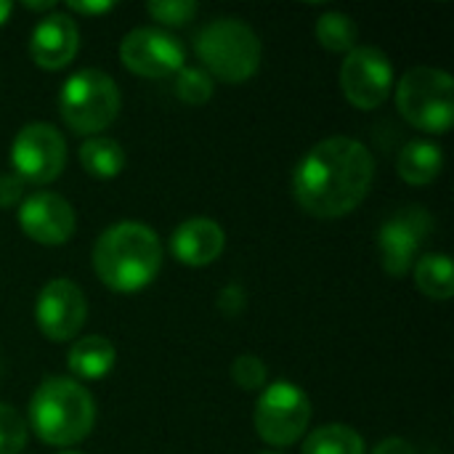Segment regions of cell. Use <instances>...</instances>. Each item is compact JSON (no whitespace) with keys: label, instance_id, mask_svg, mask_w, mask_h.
<instances>
[{"label":"cell","instance_id":"cell-4","mask_svg":"<svg viewBox=\"0 0 454 454\" xmlns=\"http://www.w3.org/2000/svg\"><path fill=\"white\" fill-rule=\"evenodd\" d=\"M194 51L202 69L221 82L237 85L250 80L261 67V40L255 29L234 16L210 19L194 37Z\"/></svg>","mask_w":454,"mask_h":454},{"label":"cell","instance_id":"cell-19","mask_svg":"<svg viewBox=\"0 0 454 454\" xmlns=\"http://www.w3.org/2000/svg\"><path fill=\"white\" fill-rule=\"evenodd\" d=\"M415 285L431 301H450L454 295V266L447 253L420 255L412 266Z\"/></svg>","mask_w":454,"mask_h":454},{"label":"cell","instance_id":"cell-25","mask_svg":"<svg viewBox=\"0 0 454 454\" xmlns=\"http://www.w3.org/2000/svg\"><path fill=\"white\" fill-rule=\"evenodd\" d=\"M266 378H269L266 364L258 356H253V354H242L231 364V380L242 391H263L266 388Z\"/></svg>","mask_w":454,"mask_h":454},{"label":"cell","instance_id":"cell-31","mask_svg":"<svg viewBox=\"0 0 454 454\" xmlns=\"http://www.w3.org/2000/svg\"><path fill=\"white\" fill-rule=\"evenodd\" d=\"M11 13H13V3H8V0H0V27L11 19Z\"/></svg>","mask_w":454,"mask_h":454},{"label":"cell","instance_id":"cell-12","mask_svg":"<svg viewBox=\"0 0 454 454\" xmlns=\"http://www.w3.org/2000/svg\"><path fill=\"white\" fill-rule=\"evenodd\" d=\"M88 317V301L72 279H51L35 301V319L40 333L53 343L77 338Z\"/></svg>","mask_w":454,"mask_h":454},{"label":"cell","instance_id":"cell-20","mask_svg":"<svg viewBox=\"0 0 454 454\" xmlns=\"http://www.w3.org/2000/svg\"><path fill=\"white\" fill-rule=\"evenodd\" d=\"M301 454H364V439L343 423H330L311 431Z\"/></svg>","mask_w":454,"mask_h":454},{"label":"cell","instance_id":"cell-23","mask_svg":"<svg viewBox=\"0 0 454 454\" xmlns=\"http://www.w3.org/2000/svg\"><path fill=\"white\" fill-rule=\"evenodd\" d=\"M200 5L194 0H152L146 3V13L165 27H184L194 19Z\"/></svg>","mask_w":454,"mask_h":454},{"label":"cell","instance_id":"cell-1","mask_svg":"<svg viewBox=\"0 0 454 454\" xmlns=\"http://www.w3.org/2000/svg\"><path fill=\"white\" fill-rule=\"evenodd\" d=\"M375 181L372 152L351 136L314 144L293 173V194L314 218H343L354 213Z\"/></svg>","mask_w":454,"mask_h":454},{"label":"cell","instance_id":"cell-16","mask_svg":"<svg viewBox=\"0 0 454 454\" xmlns=\"http://www.w3.org/2000/svg\"><path fill=\"white\" fill-rule=\"evenodd\" d=\"M117 362V348L104 335H85L72 343L67 367L77 380H101Z\"/></svg>","mask_w":454,"mask_h":454},{"label":"cell","instance_id":"cell-33","mask_svg":"<svg viewBox=\"0 0 454 454\" xmlns=\"http://www.w3.org/2000/svg\"><path fill=\"white\" fill-rule=\"evenodd\" d=\"M258 454H282V452H274V450H269V452H258Z\"/></svg>","mask_w":454,"mask_h":454},{"label":"cell","instance_id":"cell-17","mask_svg":"<svg viewBox=\"0 0 454 454\" xmlns=\"http://www.w3.org/2000/svg\"><path fill=\"white\" fill-rule=\"evenodd\" d=\"M444 168V152L439 144L418 138L404 144V149L396 157V170L402 176V181H407L410 186H428L439 178Z\"/></svg>","mask_w":454,"mask_h":454},{"label":"cell","instance_id":"cell-13","mask_svg":"<svg viewBox=\"0 0 454 454\" xmlns=\"http://www.w3.org/2000/svg\"><path fill=\"white\" fill-rule=\"evenodd\" d=\"M19 226L37 245H64L77 229L74 207L56 192H32L19 205Z\"/></svg>","mask_w":454,"mask_h":454},{"label":"cell","instance_id":"cell-5","mask_svg":"<svg viewBox=\"0 0 454 454\" xmlns=\"http://www.w3.org/2000/svg\"><path fill=\"white\" fill-rule=\"evenodd\" d=\"M396 106L402 117L431 136H442L454 122V80L436 67H412L396 85Z\"/></svg>","mask_w":454,"mask_h":454},{"label":"cell","instance_id":"cell-30","mask_svg":"<svg viewBox=\"0 0 454 454\" xmlns=\"http://www.w3.org/2000/svg\"><path fill=\"white\" fill-rule=\"evenodd\" d=\"M53 0H24L21 3V8L24 11H32V13H51L53 11Z\"/></svg>","mask_w":454,"mask_h":454},{"label":"cell","instance_id":"cell-14","mask_svg":"<svg viewBox=\"0 0 454 454\" xmlns=\"http://www.w3.org/2000/svg\"><path fill=\"white\" fill-rule=\"evenodd\" d=\"M80 48V29L67 13L51 11L29 35V56L40 69L56 72L74 61Z\"/></svg>","mask_w":454,"mask_h":454},{"label":"cell","instance_id":"cell-21","mask_svg":"<svg viewBox=\"0 0 454 454\" xmlns=\"http://www.w3.org/2000/svg\"><path fill=\"white\" fill-rule=\"evenodd\" d=\"M317 40L330 53H348L356 48V40H359L356 21L348 13L327 11L317 19Z\"/></svg>","mask_w":454,"mask_h":454},{"label":"cell","instance_id":"cell-11","mask_svg":"<svg viewBox=\"0 0 454 454\" xmlns=\"http://www.w3.org/2000/svg\"><path fill=\"white\" fill-rule=\"evenodd\" d=\"M431 231V215L423 207H404L388 221H383L378 231V250L383 271L394 279H402L412 271L420 258V247Z\"/></svg>","mask_w":454,"mask_h":454},{"label":"cell","instance_id":"cell-15","mask_svg":"<svg viewBox=\"0 0 454 454\" xmlns=\"http://www.w3.org/2000/svg\"><path fill=\"white\" fill-rule=\"evenodd\" d=\"M226 247V231L213 218H189L170 234V253L184 266L200 269L221 258Z\"/></svg>","mask_w":454,"mask_h":454},{"label":"cell","instance_id":"cell-18","mask_svg":"<svg viewBox=\"0 0 454 454\" xmlns=\"http://www.w3.org/2000/svg\"><path fill=\"white\" fill-rule=\"evenodd\" d=\"M80 165L93 178H117L125 170V149L106 136H90L80 144Z\"/></svg>","mask_w":454,"mask_h":454},{"label":"cell","instance_id":"cell-6","mask_svg":"<svg viewBox=\"0 0 454 454\" xmlns=\"http://www.w3.org/2000/svg\"><path fill=\"white\" fill-rule=\"evenodd\" d=\"M120 88L101 69H80L67 77L59 93V112L77 136H96L120 114Z\"/></svg>","mask_w":454,"mask_h":454},{"label":"cell","instance_id":"cell-9","mask_svg":"<svg viewBox=\"0 0 454 454\" xmlns=\"http://www.w3.org/2000/svg\"><path fill=\"white\" fill-rule=\"evenodd\" d=\"M394 88V64L375 45H356L340 67V90L346 101L362 112L378 109Z\"/></svg>","mask_w":454,"mask_h":454},{"label":"cell","instance_id":"cell-28","mask_svg":"<svg viewBox=\"0 0 454 454\" xmlns=\"http://www.w3.org/2000/svg\"><path fill=\"white\" fill-rule=\"evenodd\" d=\"M67 8L80 16H101L106 11H112L114 3H109V0H69Z\"/></svg>","mask_w":454,"mask_h":454},{"label":"cell","instance_id":"cell-22","mask_svg":"<svg viewBox=\"0 0 454 454\" xmlns=\"http://www.w3.org/2000/svg\"><path fill=\"white\" fill-rule=\"evenodd\" d=\"M176 96L189 104V106H202L213 98L215 82L213 77L202 69V67H184L176 72V85H173Z\"/></svg>","mask_w":454,"mask_h":454},{"label":"cell","instance_id":"cell-34","mask_svg":"<svg viewBox=\"0 0 454 454\" xmlns=\"http://www.w3.org/2000/svg\"><path fill=\"white\" fill-rule=\"evenodd\" d=\"M0 372H3V367H0Z\"/></svg>","mask_w":454,"mask_h":454},{"label":"cell","instance_id":"cell-2","mask_svg":"<svg viewBox=\"0 0 454 454\" xmlns=\"http://www.w3.org/2000/svg\"><path fill=\"white\" fill-rule=\"evenodd\" d=\"M96 277L114 293H138L162 269V245L152 226L120 221L104 229L93 245Z\"/></svg>","mask_w":454,"mask_h":454},{"label":"cell","instance_id":"cell-10","mask_svg":"<svg viewBox=\"0 0 454 454\" xmlns=\"http://www.w3.org/2000/svg\"><path fill=\"white\" fill-rule=\"evenodd\" d=\"M120 61L138 77L160 80L186 67V51L168 29L136 27L120 43Z\"/></svg>","mask_w":454,"mask_h":454},{"label":"cell","instance_id":"cell-26","mask_svg":"<svg viewBox=\"0 0 454 454\" xmlns=\"http://www.w3.org/2000/svg\"><path fill=\"white\" fill-rule=\"evenodd\" d=\"M24 189L27 184L16 173H0V210L21 205V200L27 197Z\"/></svg>","mask_w":454,"mask_h":454},{"label":"cell","instance_id":"cell-7","mask_svg":"<svg viewBox=\"0 0 454 454\" xmlns=\"http://www.w3.org/2000/svg\"><path fill=\"white\" fill-rule=\"evenodd\" d=\"M255 434L269 447H293L301 442L311 423V399L290 380L269 383L255 404Z\"/></svg>","mask_w":454,"mask_h":454},{"label":"cell","instance_id":"cell-3","mask_svg":"<svg viewBox=\"0 0 454 454\" xmlns=\"http://www.w3.org/2000/svg\"><path fill=\"white\" fill-rule=\"evenodd\" d=\"M29 426L43 444L74 447L96 426V402L74 378H45L29 399Z\"/></svg>","mask_w":454,"mask_h":454},{"label":"cell","instance_id":"cell-32","mask_svg":"<svg viewBox=\"0 0 454 454\" xmlns=\"http://www.w3.org/2000/svg\"><path fill=\"white\" fill-rule=\"evenodd\" d=\"M56 454H82V452H77V450H61V452H56Z\"/></svg>","mask_w":454,"mask_h":454},{"label":"cell","instance_id":"cell-24","mask_svg":"<svg viewBox=\"0 0 454 454\" xmlns=\"http://www.w3.org/2000/svg\"><path fill=\"white\" fill-rule=\"evenodd\" d=\"M27 444V420L8 404H0V454H19Z\"/></svg>","mask_w":454,"mask_h":454},{"label":"cell","instance_id":"cell-8","mask_svg":"<svg viewBox=\"0 0 454 454\" xmlns=\"http://www.w3.org/2000/svg\"><path fill=\"white\" fill-rule=\"evenodd\" d=\"M11 165L24 184H51L67 165V141L51 122H27L11 144Z\"/></svg>","mask_w":454,"mask_h":454},{"label":"cell","instance_id":"cell-27","mask_svg":"<svg viewBox=\"0 0 454 454\" xmlns=\"http://www.w3.org/2000/svg\"><path fill=\"white\" fill-rule=\"evenodd\" d=\"M245 290L239 287V285H229V287H223L221 290V295H218V309L223 311V314H229V317H237L242 309H245Z\"/></svg>","mask_w":454,"mask_h":454},{"label":"cell","instance_id":"cell-29","mask_svg":"<svg viewBox=\"0 0 454 454\" xmlns=\"http://www.w3.org/2000/svg\"><path fill=\"white\" fill-rule=\"evenodd\" d=\"M372 454H415L412 444L407 439H399V436H391V439H383Z\"/></svg>","mask_w":454,"mask_h":454}]
</instances>
